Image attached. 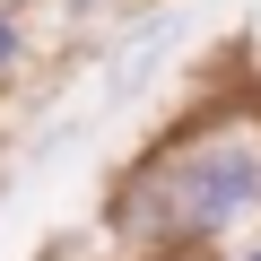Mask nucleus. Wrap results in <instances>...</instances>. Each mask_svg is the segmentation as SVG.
<instances>
[{"label":"nucleus","mask_w":261,"mask_h":261,"mask_svg":"<svg viewBox=\"0 0 261 261\" xmlns=\"http://www.w3.org/2000/svg\"><path fill=\"white\" fill-rule=\"evenodd\" d=\"M27 61H35V18H27V0H0V87Z\"/></svg>","instance_id":"f03ea898"},{"label":"nucleus","mask_w":261,"mask_h":261,"mask_svg":"<svg viewBox=\"0 0 261 261\" xmlns=\"http://www.w3.org/2000/svg\"><path fill=\"white\" fill-rule=\"evenodd\" d=\"M96 226L122 261H226L244 235H261V105H192L130 157Z\"/></svg>","instance_id":"f257e3e1"},{"label":"nucleus","mask_w":261,"mask_h":261,"mask_svg":"<svg viewBox=\"0 0 261 261\" xmlns=\"http://www.w3.org/2000/svg\"><path fill=\"white\" fill-rule=\"evenodd\" d=\"M226 261H261V235H244V244H235V252H226Z\"/></svg>","instance_id":"7ed1b4c3"}]
</instances>
